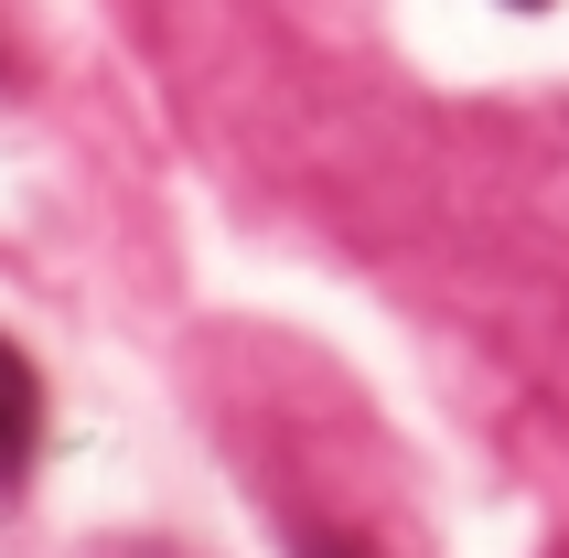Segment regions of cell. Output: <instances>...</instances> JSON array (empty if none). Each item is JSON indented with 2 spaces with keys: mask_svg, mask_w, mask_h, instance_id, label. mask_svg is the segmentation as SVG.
<instances>
[{
  "mask_svg": "<svg viewBox=\"0 0 569 558\" xmlns=\"http://www.w3.org/2000/svg\"><path fill=\"white\" fill-rule=\"evenodd\" d=\"M32 440H43V387H32V366L0 343V484L32 472Z\"/></svg>",
  "mask_w": 569,
  "mask_h": 558,
  "instance_id": "obj_1",
  "label": "cell"
},
{
  "mask_svg": "<svg viewBox=\"0 0 569 558\" xmlns=\"http://www.w3.org/2000/svg\"><path fill=\"white\" fill-rule=\"evenodd\" d=\"M516 11H538V0H516Z\"/></svg>",
  "mask_w": 569,
  "mask_h": 558,
  "instance_id": "obj_2",
  "label": "cell"
}]
</instances>
